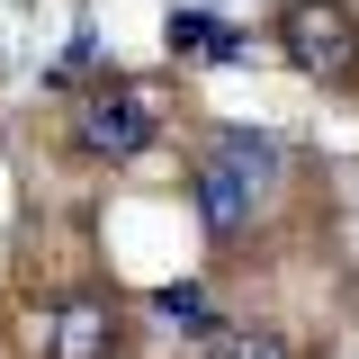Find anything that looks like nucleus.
Segmentation results:
<instances>
[{
	"instance_id": "obj_1",
	"label": "nucleus",
	"mask_w": 359,
	"mask_h": 359,
	"mask_svg": "<svg viewBox=\"0 0 359 359\" xmlns=\"http://www.w3.org/2000/svg\"><path fill=\"white\" fill-rule=\"evenodd\" d=\"M278 189V135L261 126H224L207 153H198V180H189V198H198V224L207 233H243V224L261 216V198Z\"/></svg>"
},
{
	"instance_id": "obj_2",
	"label": "nucleus",
	"mask_w": 359,
	"mask_h": 359,
	"mask_svg": "<svg viewBox=\"0 0 359 359\" xmlns=\"http://www.w3.org/2000/svg\"><path fill=\"white\" fill-rule=\"evenodd\" d=\"M278 45L306 81H332V90H359V18L341 0H297L278 9Z\"/></svg>"
},
{
	"instance_id": "obj_6",
	"label": "nucleus",
	"mask_w": 359,
	"mask_h": 359,
	"mask_svg": "<svg viewBox=\"0 0 359 359\" xmlns=\"http://www.w3.org/2000/svg\"><path fill=\"white\" fill-rule=\"evenodd\" d=\"M224 45H233V36H224L216 18H198V9H180V18H171V54H224Z\"/></svg>"
},
{
	"instance_id": "obj_4",
	"label": "nucleus",
	"mask_w": 359,
	"mask_h": 359,
	"mask_svg": "<svg viewBox=\"0 0 359 359\" xmlns=\"http://www.w3.org/2000/svg\"><path fill=\"white\" fill-rule=\"evenodd\" d=\"M45 359H108L117 351V306L108 297H63V306L36 323Z\"/></svg>"
},
{
	"instance_id": "obj_7",
	"label": "nucleus",
	"mask_w": 359,
	"mask_h": 359,
	"mask_svg": "<svg viewBox=\"0 0 359 359\" xmlns=\"http://www.w3.org/2000/svg\"><path fill=\"white\" fill-rule=\"evenodd\" d=\"M207 359H297V351H287L278 332H261V323H252V332H216V351H207Z\"/></svg>"
},
{
	"instance_id": "obj_3",
	"label": "nucleus",
	"mask_w": 359,
	"mask_h": 359,
	"mask_svg": "<svg viewBox=\"0 0 359 359\" xmlns=\"http://www.w3.org/2000/svg\"><path fill=\"white\" fill-rule=\"evenodd\" d=\"M153 99L144 90H126V81H99L81 99V153H99V162H135L144 144H153Z\"/></svg>"
},
{
	"instance_id": "obj_5",
	"label": "nucleus",
	"mask_w": 359,
	"mask_h": 359,
	"mask_svg": "<svg viewBox=\"0 0 359 359\" xmlns=\"http://www.w3.org/2000/svg\"><path fill=\"white\" fill-rule=\"evenodd\" d=\"M153 314H162L171 332H198V341H216V297H207V278H171V287L153 297Z\"/></svg>"
}]
</instances>
